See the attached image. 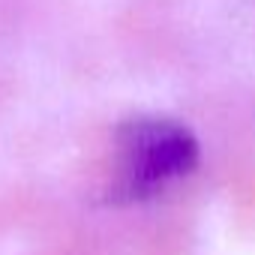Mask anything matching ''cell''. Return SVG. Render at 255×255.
Here are the masks:
<instances>
[{
  "label": "cell",
  "mask_w": 255,
  "mask_h": 255,
  "mask_svg": "<svg viewBox=\"0 0 255 255\" xmlns=\"http://www.w3.org/2000/svg\"><path fill=\"white\" fill-rule=\"evenodd\" d=\"M135 174L144 180H159L165 174H174L186 168V156L192 147L186 144V135L168 126H147L135 138Z\"/></svg>",
  "instance_id": "1"
}]
</instances>
